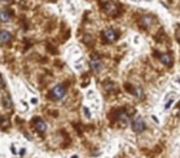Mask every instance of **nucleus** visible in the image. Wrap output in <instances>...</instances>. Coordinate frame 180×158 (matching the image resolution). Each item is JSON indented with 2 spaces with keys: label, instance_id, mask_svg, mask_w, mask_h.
<instances>
[{
  "label": "nucleus",
  "instance_id": "nucleus-1",
  "mask_svg": "<svg viewBox=\"0 0 180 158\" xmlns=\"http://www.w3.org/2000/svg\"><path fill=\"white\" fill-rule=\"evenodd\" d=\"M114 119L117 120L119 124H120L122 127H126L127 124H128L130 116H128V114L126 113V110H117L116 113H114Z\"/></svg>",
  "mask_w": 180,
  "mask_h": 158
},
{
  "label": "nucleus",
  "instance_id": "nucleus-2",
  "mask_svg": "<svg viewBox=\"0 0 180 158\" xmlns=\"http://www.w3.org/2000/svg\"><path fill=\"white\" fill-rule=\"evenodd\" d=\"M65 93H67V88H65V85H63V84H58V85H56V87L52 89V97H53L56 100H59V99L64 98Z\"/></svg>",
  "mask_w": 180,
  "mask_h": 158
},
{
  "label": "nucleus",
  "instance_id": "nucleus-3",
  "mask_svg": "<svg viewBox=\"0 0 180 158\" xmlns=\"http://www.w3.org/2000/svg\"><path fill=\"white\" fill-rule=\"evenodd\" d=\"M89 64H90V68H92L94 72H99V70L101 69V61H100L99 54L93 53L92 56H90V62H89Z\"/></svg>",
  "mask_w": 180,
  "mask_h": 158
},
{
  "label": "nucleus",
  "instance_id": "nucleus-4",
  "mask_svg": "<svg viewBox=\"0 0 180 158\" xmlns=\"http://www.w3.org/2000/svg\"><path fill=\"white\" fill-rule=\"evenodd\" d=\"M144 128H146V124L142 117H136L132 120V130L135 132H142L144 131Z\"/></svg>",
  "mask_w": 180,
  "mask_h": 158
},
{
  "label": "nucleus",
  "instance_id": "nucleus-5",
  "mask_svg": "<svg viewBox=\"0 0 180 158\" xmlns=\"http://www.w3.org/2000/svg\"><path fill=\"white\" fill-rule=\"evenodd\" d=\"M103 37L106 42H114L117 38V32L114 29H106L103 31Z\"/></svg>",
  "mask_w": 180,
  "mask_h": 158
},
{
  "label": "nucleus",
  "instance_id": "nucleus-6",
  "mask_svg": "<svg viewBox=\"0 0 180 158\" xmlns=\"http://www.w3.org/2000/svg\"><path fill=\"white\" fill-rule=\"evenodd\" d=\"M33 126H35L36 131L40 132V133H45L46 130H47L46 122H45L42 119H40V117H35V119H33Z\"/></svg>",
  "mask_w": 180,
  "mask_h": 158
},
{
  "label": "nucleus",
  "instance_id": "nucleus-7",
  "mask_svg": "<svg viewBox=\"0 0 180 158\" xmlns=\"http://www.w3.org/2000/svg\"><path fill=\"white\" fill-rule=\"evenodd\" d=\"M104 9H105V11L109 14V15H112V16H115L116 14H117V8H116V5L115 4H112V3H108L105 6H104Z\"/></svg>",
  "mask_w": 180,
  "mask_h": 158
},
{
  "label": "nucleus",
  "instance_id": "nucleus-8",
  "mask_svg": "<svg viewBox=\"0 0 180 158\" xmlns=\"http://www.w3.org/2000/svg\"><path fill=\"white\" fill-rule=\"evenodd\" d=\"M2 104L5 109H11L13 108V101H11V98L9 94H5L3 98H2Z\"/></svg>",
  "mask_w": 180,
  "mask_h": 158
},
{
  "label": "nucleus",
  "instance_id": "nucleus-9",
  "mask_svg": "<svg viewBox=\"0 0 180 158\" xmlns=\"http://www.w3.org/2000/svg\"><path fill=\"white\" fill-rule=\"evenodd\" d=\"M10 40H11V35H10L8 31H5V30H2V31H0V42L6 43V42H9Z\"/></svg>",
  "mask_w": 180,
  "mask_h": 158
},
{
  "label": "nucleus",
  "instance_id": "nucleus-10",
  "mask_svg": "<svg viewBox=\"0 0 180 158\" xmlns=\"http://www.w3.org/2000/svg\"><path fill=\"white\" fill-rule=\"evenodd\" d=\"M11 18V14L8 10H2L0 11V21L2 22H8Z\"/></svg>",
  "mask_w": 180,
  "mask_h": 158
},
{
  "label": "nucleus",
  "instance_id": "nucleus-11",
  "mask_svg": "<svg viewBox=\"0 0 180 158\" xmlns=\"http://www.w3.org/2000/svg\"><path fill=\"white\" fill-rule=\"evenodd\" d=\"M139 24H141V26H142V27L147 29V27L152 24V18H151V16H147V15H146V16H142V18H141V22H139Z\"/></svg>",
  "mask_w": 180,
  "mask_h": 158
},
{
  "label": "nucleus",
  "instance_id": "nucleus-12",
  "mask_svg": "<svg viewBox=\"0 0 180 158\" xmlns=\"http://www.w3.org/2000/svg\"><path fill=\"white\" fill-rule=\"evenodd\" d=\"M159 59L165 65H171V57L169 54H159Z\"/></svg>",
  "mask_w": 180,
  "mask_h": 158
},
{
  "label": "nucleus",
  "instance_id": "nucleus-13",
  "mask_svg": "<svg viewBox=\"0 0 180 158\" xmlns=\"http://www.w3.org/2000/svg\"><path fill=\"white\" fill-rule=\"evenodd\" d=\"M10 126V121L6 117H0V127L2 128H6Z\"/></svg>",
  "mask_w": 180,
  "mask_h": 158
},
{
  "label": "nucleus",
  "instance_id": "nucleus-14",
  "mask_svg": "<svg viewBox=\"0 0 180 158\" xmlns=\"http://www.w3.org/2000/svg\"><path fill=\"white\" fill-rule=\"evenodd\" d=\"M4 88V79H3V75L0 74V90Z\"/></svg>",
  "mask_w": 180,
  "mask_h": 158
},
{
  "label": "nucleus",
  "instance_id": "nucleus-15",
  "mask_svg": "<svg viewBox=\"0 0 180 158\" xmlns=\"http://www.w3.org/2000/svg\"><path fill=\"white\" fill-rule=\"evenodd\" d=\"M2 2H4V3H10L11 0H2Z\"/></svg>",
  "mask_w": 180,
  "mask_h": 158
}]
</instances>
